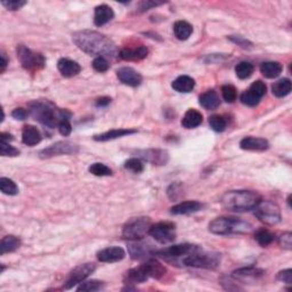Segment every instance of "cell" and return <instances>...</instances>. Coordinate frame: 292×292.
Returning <instances> with one entry per match:
<instances>
[{"instance_id":"6","label":"cell","mask_w":292,"mask_h":292,"mask_svg":"<svg viewBox=\"0 0 292 292\" xmlns=\"http://www.w3.org/2000/svg\"><path fill=\"white\" fill-rule=\"evenodd\" d=\"M151 219L148 217L133 218L127 223L122 228V238L131 241L144 239L146 235L150 234L151 229Z\"/></svg>"},{"instance_id":"25","label":"cell","mask_w":292,"mask_h":292,"mask_svg":"<svg viewBox=\"0 0 292 292\" xmlns=\"http://www.w3.org/2000/svg\"><path fill=\"white\" fill-rule=\"evenodd\" d=\"M22 142L27 146H35L41 142V134L35 126L26 125L22 130Z\"/></svg>"},{"instance_id":"29","label":"cell","mask_w":292,"mask_h":292,"mask_svg":"<svg viewBox=\"0 0 292 292\" xmlns=\"http://www.w3.org/2000/svg\"><path fill=\"white\" fill-rule=\"evenodd\" d=\"M171 87L178 93H191L195 87V80L188 75H181L173 80Z\"/></svg>"},{"instance_id":"27","label":"cell","mask_w":292,"mask_h":292,"mask_svg":"<svg viewBox=\"0 0 292 292\" xmlns=\"http://www.w3.org/2000/svg\"><path fill=\"white\" fill-rule=\"evenodd\" d=\"M202 121H203V116H202L201 112L195 109H190L184 115L182 120V126L186 129H193L199 127Z\"/></svg>"},{"instance_id":"43","label":"cell","mask_w":292,"mask_h":292,"mask_svg":"<svg viewBox=\"0 0 292 292\" xmlns=\"http://www.w3.org/2000/svg\"><path fill=\"white\" fill-rule=\"evenodd\" d=\"M249 91L255 94V95L258 98H260V100H261V98L264 97V95H265V94H266L267 87H266L265 82H262L261 80H257V81H255L251 84L250 88H249Z\"/></svg>"},{"instance_id":"17","label":"cell","mask_w":292,"mask_h":292,"mask_svg":"<svg viewBox=\"0 0 292 292\" xmlns=\"http://www.w3.org/2000/svg\"><path fill=\"white\" fill-rule=\"evenodd\" d=\"M262 270H259L256 267H244V268H239V270L234 271L232 273V279L241 282H251L258 280L259 277H261L264 275Z\"/></svg>"},{"instance_id":"30","label":"cell","mask_w":292,"mask_h":292,"mask_svg":"<svg viewBox=\"0 0 292 292\" xmlns=\"http://www.w3.org/2000/svg\"><path fill=\"white\" fill-rule=\"evenodd\" d=\"M283 71V67L279 62H265L260 65V72L267 79L277 78Z\"/></svg>"},{"instance_id":"32","label":"cell","mask_w":292,"mask_h":292,"mask_svg":"<svg viewBox=\"0 0 292 292\" xmlns=\"http://www.w3.org/2000/svg\"><path fill=\"white\" fill-rule=\"evenodd\" d=\"M291 89H292V84H291L290 79L283 78L274 82V84L272 86V93H273V95H275L276 97H284L286 95H289V94L291 93Z\"/></svg>"},{"instance_id":"45","label":"cell","mask_w":292,"mask_h":292,"mask_svg":"<svg viewBox=\"0 0 292 292\" xmlns=\"http://www.w3.org/2000/svg\"><path fill=\"white\" fill-rule=\"evenodd\" d=\"M0 154L3 157H17L20 154V151L14 148V146L9 145V143L0 142Z\"/></svg>"},{"instance_id":"48","label":"cell","mask_w":292,"mask_h":292,"mask_svg":"<svg viewBox=\"0 0 292 292\" xmlns=\"http://www.w3.org/2000/svg\"><path fill=\"white\" fill-rule=\"evenodd\" d=\"M280 246L286 249V250H291L292 249V234L291 232H285L281 235V238L279 240Z\"/></svg>"},{"instance_id":"22","label":"cell","mask_w":292,"mask_h":292,"mask_svg":"<svg viewBox=\"0 0 292 292\" xmlns=\"http://www.w3.org/2000/svg\"><path fill=\"white\" fill-rule=\"evenodd\" d=\"M149 55V49L145 46L136 48H124L119 53V57L124 61H140Z\"/></svg>"},{"instance_id":"56","label":"cell","mask_w":292,"mask_h":292,"mask_svg":"<svg viewBox=\"0 0 292 292\" xmlns=\"http://www.w3.org/2000/svg\"><path fill=\"white\" fill-rule=\"evenodd\" d=\"M7 64H8V60H7V57H6V55H5V54L3 53V54H2V72H4L5 70H6Z\"/></svg>"},{"instance_id":"7","label":"cell","mask_w":292,"mask_h":292,"mask_svg":"<svg viewBox=\"0 0 292 292\" xmlns=\"http://www.w3.org/2000/svg\"><path fill=\"white\" fill-rule=\"evenodd\" d=\"M253 210L256 217L267 225H276L282 219L280 207L272 201L261 200Z\"/></svg>"},{"instance_id":"18","label":"cell","mask_w":292,"mask_h":292,"mask_svg":"<svg viewBox=\"0 0 292 292\" xmlns=\"http://www.w3.org/2000/svg\"><path fill=\"white\" fill-rule=\"evenodd\" d=\"M143 267V270L145 271L146 274H148L149 279L150 277H152V279L155 280H160L161 277H163L166 275V267H164L161 262L158 261L157 259H153L151 258L149 260H146V262H144L143 265H140Z\"/></svg>"},{"instance_id":"37","label":"cell","mask_w":292,"mask_h":292,"mask_svg":"<svg viewBox=\"0 0 292 292\" xmlns=\"http://www.w3.org/2000/svg\"><path fill=\"white\" fill-rule=\"evenodd\" d=\"M0 190L6 195H16L18 193V187L15 182L6 177H3L0 180Z\"/></svg>"},{"instance_id":"39","label":"cell","mask_w":292,"mask_h":292,"mask_svg":"<svg viewBox=\"0 0 292 292\" xmlns=\"http://www.w3.org/2000/svg\"><path fill=\"white\" fill-rule=\"evenodd\" d=\"M125 168L134 173H140L144 171V163L138 158H131L125 162Z\"/></svg>"},{"instance_id":"40","label":"cell","mask_w":292,"mask_h":292,"mask_svg":"<svg viewBox=\"0 0 292 292\" xmlns=\"http://www.w3.org/2000/svg\"><path fill=\"white\" fill-rule=\"evenodd\" d=\"M104 288V283L101 281H88V282H81L80 285L78 286V291H87V292H94V291H98Z\"/></svg>"},{"instance_id":"54","label":"cell","mask_w":292,"mask_h":292,"mask_svg":"<svg viewBox=\"0 0 292 292\" xmlns=\"http://www.w3.org/2000/svg\"><path fill=\"white\" fill-rule=\"evenodd\" d=\"M111 103V98L110 97H101V98H98V100L96 101V106H107Z\"/></svg>"},{"instance_id":"12","label":"cell","mask_w":292,"mask_h":292,"mask_svg":"<svg viewBox=\"0 0 292 292\" xmlns=\"http://www.w3.org/2000/svg\"><path fill=\"white\" fill-rule=\"evenodd\" d=\"M78 152H79L78 145L72 144L70 142H57L40 151L39 157L41 159H48L53 157H59V155L74 154Z\"/></svg>"},{"instance_id":"33","label":"cell","mask_w":292,"mask_h":292,"mask_svg":"<svg viewBox=\"0 0 292 292\" xmlns=\"http://www.w3.org/2000/svg\"><path fill=\"white\" fill-rule=\"evenodd\" d=\"M193 32V26L186 21H177L173 24V34L178 40H187Z\"/></svg>"},{"instance_id":"38","label":"cell","mask_w":292,"mask_h":292,"mask_svg":"<svg viewBox=\"0 0 292 292\" xmlns=\"http://www.w3.org/2000/svg\"><path fill=\"white\" fill-rule=\"evenodd\" d=\"M89 172L93 173L94 176H98V177H104V176H111L112 175V170L111 169L105 166L103 163H93L91 167H89Z\"/></svg>"},{"instance_id":"42","label":"cell","mask_w":292,"mask_h":292,"mask_svg":"<svg viewBox=\"0 0 292 292\" xmlns=\"http://www.w3.org/2000/svg\"><path fill=\"white\" fill-rule=\"evenodd\" d=\"M241 102L243 103L244 105H248V106H256L259 104V102H260V98H258L255 94L251 93L250 91H246L244 93H242L241 95Z\"/></svg>"},{"instance_id":"41","label":"cell","mask_w":292,"mask_h":292,"mask_svg":"<svg viewBox=\"0 0 292 292\" xmlns=\"http://www.w3.org/2000/svg\"><path fill=\"white\" fill-rule=\"evenodd\" d=\"M221 95H223V98L227 103H234L238 96L237 88L233 84H224L221 87Z\"/></svg>"},{"instance_id":"49","label":"cell","mask_w":292,"mask_h":292,"mask_svg":"<svg viewBox=\"0 0 292 292\" xmlns=\"http://www.w3.org/2000/svg\"><path fill=\"white\" fill-rule=\"evenodd\" d=\"M229 40H232L233 42H235L238 46L242 47L243 49H251L252 48V44L249 40L244 39L243 37H239V36H232L229 37Z\"/></svg>"},{"instance_id":"10","label":"cell","mask_w":292,"mask_h":292,"mask_svg":"<svg viewBox=\"0 0 292 292\" xmlns=\"http://www.w3.org/2000/svg\"><path fill=\"white\" fill-rule=\"evenodd\" d=\"M197 250H200V248L195 246V244L191 243H183V244H177V246H172L166 249H162V250H155L154 256H159L160 258L166 259L168 261H172L173 259H182L183 257H185L187 255H191V253L195 252Z\"/></svg>"},{"instance_id":"19","label":"cell","mask_w":292,"mask_h":292,"mask_svg":"<svg viewBox=\"0 0 292 292\" xmlns=\"http://www.w3.org/2000/svg\"><path fill=\"white\" fill-rule=\"evenodd\" d=\"M240 146H241L242 150L262 152V151L268 150V148H270V143H268V140H266L265 138L249 136V137H244L241 142H240Z\"/></svg>"},{"instance_id":"24","label":"cell","mask_w":292,"mask_h":292,"mask_svg":"<svg viewBox=\"0 0 292 292\" xmlns=\"http://www.w3.org/2000/svg\"><path fill=\"white\" fill-rule=\"evenodd\" d=\"M199 103L203 109L213 111L220 105V100L217 92L211 89V91H207L206 93L202 94V95H200Z\"/></svg>"},{"instance_id":"55","label":"cell","mask_w":292,"mask_h":292,"mask_svg":"<svg viewBox=\"0 0 292 292\" xmlns=\"http://www.w3.org/2000/svg\"><path fill=\"white\" fill-rule=\"evenodd\" d=\"M14 137L11 134H7V133H2L0 135V142H5V143H9L11 140H13Z\"/></svg>"},{"instance_id":"16","label":"cell","mask_w":292,"mask_h":292,"mask_svg":"<svg viewBox=\"0 0 292 292\" xmlns=\"http://www.w3.org/2000/svg\"><path fill=\"white\" fill-rule=\"evenodd\" d=\"M126 257V252L120 247H109L97 252V259L102 262H116Z\"/></svg>"},{"instance_id":"50","label":"cell","mask_w":292,"mask_h":292,"mask_svg":"<svg viewBox=\"0 0 292 292\" xmlns=\"http://www.w3.org/2000/svg\"><path fill=\"white\" fill-rule=\"evenodd\" d=\"M276 279L281 282H283V283L291 284L292 283V271L289 268V270H284V271L279 272V274H277Z\"/></svg>"},{"instance_id":"52","label":"cell","mask_w":292,"mask_h":292,"mask_svg":"<svg viewBox=\"0 0 292 292\" xmlns=\"http://www.w3.org/2000/svg\"><path fill=\"white\" fill-rule=\"evenodd\" d=\"M12 116L16 120H25L27 116H29V111H26L22 107H18L12 112Z\"/></svg>"},{"instance_id":"31","label":"cell","mask_w":292,"mask_h":292,"mask_svg":"<svg viewBox=\"0 0 292 292\" xmlns=\"http://www.w3.org/2000/svg\"><path fill=\"white\" fill-rule=\"evenodd\" d=\"M21 246V240L14 235H7V237L3 238L2 243H0V255H5V253L13 252L17 250Z\"/></svg>"},{"instance_id":"34","label":"cell","mask_w":292,"mask_h":292,"mask_svg":"<svg viewBox=\"0 0 292 292\" xmlns=\"http://www.w3.org/2000/svg\"><path fill=\"white\" fill-rule=\"evenodd\" d=\"M255 240L258 242L259 246L267 247L274 241V234L271 233L268 229L260 228L258 229L255 234Z\"/></svg>"},{"instance_id":"53","label":"cell","mask_w":292,"mask_h":292,"mask_svg":"<svg viewBox=\"0 0 292 292\" xmlns=\"http://www.w3.org/2000/svg\"><path fill=\"white\" fill-rule=\"evenodd\" d=\"M162 4H163L162 2L158 3V2H151V0H146V2L139 3V9H140V12H145V11H149L150 8L160 6V5H162Z\"/></svg>"},{"instance_id":"28","label":"cell","mask_w":292,"mask_h":292,"mask_svg":"<svg viewBox=\"0 0 292 292\" xmlns=\"http://www.w3.org/2000/svg\"><path fill=\"white\" fill-rule=\"evenodd\" d=\"M148 280L149 276L143 270L142 266H139L137 268H131L128 272H126V274L124 276V282L126 284L142 283V282H145Z\"/></svg>"},{"instance_id":"9","label":"cell","mask_w":292,"mask_h":292,"mask_svg":"<svg viewBox=\"0 0 292 292\" xmlns=\"http://www.w3.org/2000/svg\"><path fill=\"white\" fill-rule=\"evenodd\" d=\"M150 235L161 244L171 243L176 239V226L170 221H161L151 226Z\"/></svg>"},{"instance_id":"23","label":"cell","mask_w":292,"mask_h":292,"mask_svg":"<svg viewBox=\"0 0 292 292\" xmlns=\"http://www.w3.org/2000/svg\"><path fill=\"white\" fill-rule=\"evenodd\" d=\"M202 209V205L197 201H185L173 206L170 209L172 215H191Z\"/></svg>"},{"instance_id":"13","label":"cell","mask_w":292,"mask_h":292,"mask_svg":"<svg viewBox=\"0 0 292 292\" xmlns=\"http://www.w3.org/2000/svg\"><path fill=\"white\" fill-rule=\"evenodd\" d=\"M116 77L118 79L120 80V81L127 84V86H130V87H138L140 83H142V75H140L136 70H134L133 68H128V67H125V68H121L116 71Z\"/></svg>"},{"instance_id":"15","label":"cell","mask_w":292,"mask_h":292,"mask_svg":"<svg viewBox=\"0 0 292 292\" xmlns=\"http://www.w3.org/2000/svg\"><path fill=\"white\" fill-rule=\"evenodd\" d=\"M139 157L146 160L153 164H158V166H163L168 162V152L164 150H144L138 151L137 152Z\"/></svg>"},{"instance_id":"51","label":"cell","mask_w":292,"mask_h":292,"mask_svg":"<svg viewBox=\"0 0 292 292\" xmlns=\"http://www.w3.org/2000/svg\"><path fill=\"white\" fill-rule=\"evenodd\" d=\"M59 130H60L61 135L69 136L70 134H71V131H72V126H71V124H70L69 120H63L59 125Z\"/></svg>"},{"instance_id":"3","label":"cell","mask_w":292,"mask_h":292,"mask_svg":"<svg viewBox=\"0 0 292 292\" xmlns=\"http://www.w3.org/2000/svg\"><path fill=\"white\" fill-rule=\"evenodd\" d=\"M260 201L261 197L256 192L246 190L229 191L221 197V206L228 211L242 213L253 210Z\"/></svg>"},{"instance_id":"36","label":"cell","mask_w":292,"mask_h":292,"mask_svg":"<svg viewBox=\"0 0 292 292\" xmlns=\"http://www.w3.org/2000/svg\"><path fill=\"white\" fill-rule=\"evenodd\" d=\"M209 125L216 133H223L227 127V120L224 115L214 114L209 118Z\"/></svg>"},{"instance_id":"44","label":"cell","mask_w":292,"mask_h":292,"mask_svg":"<svg viewBox=\"0 0 292 292\" xmlns=\"http://www.w3.org/2000/svg\"><path fill=\"white\" fill-rule=\"evenodd\" d=\"M93 68L95 71L97 72H106L107 70L110 69V63L107 62V60L105 57H102V56H100V57H96L95 60L93 61Z\"/></svg>"},{"instance_id":"11","label":"cell","mask_w":292,"mask_h":292,"mask_svg":"<svg viewBox=\"0 0 292 292\" xmlns=\"http://www.w3.org/2000/svg\"><path fill=\"white\" fill-rule=\"evenodd\" d=\"M96 270V265L94 262H87L82 264V265H79L70 272V274L68 276L67 281L64 283V289H72L74 285L80 284L81 282H83L87 277L93 274Z\"/></svg>"},{"instance_id":"5","label":"cell","mask_w":292,"mask_h":292,"mask_svg":"<svg viewBox=\"0 0 292 292\" xmlns=\"http://www.w3.org/2000/svg\"><path fill=\"white\" fill-rule=\"evenodd\" d=\"M221 261V256L218 252H202L197 250L183 257L180 262L184 266L205 268V270H215L219 266Z\"/></svg>"},{"instance_id":"20","label":"cell","mask_w":292,"mask_h":292,"mask_svg":"<svg viewBox=\"0 0 292 292\" xmlns=\"http://www.w3.org/2000/svg\"><path fill=\"white\" fill-rule=\"evenodd\" d=\"M114 17V12L113 9L107 6V5H100L95 8V13H94V23L96 26H102L109 23Z\"/></svg>"},{"instance_id":"8","label":"cell","mask_w":292,"mask_h":292,"mask_svg":"<svg viewBox=\"0 0 292 292\" xmlns=\"http://www.w3.org/2000/svg\"><path fill=\"white\" fill-rule=\"evenodd\" d=\"M17 57L20 60L22 67L27 71H38V70L44 68L46 64V59L44 57V55L35 53V51L26 48L23 45L17 47Z\"/></svg>"},{"instance_id":"14","label":"cell","mask_w":292,"mask_h":292,"mask_svg":"<svg viewBox=\"0 0 292 292\" xmlns=\"http://www.w3.org/2000/svg\"><path fill=\"white\" fill-rule=\"evenodd\" d=\"M139 241L140 240H137V241H134L128 244V252L130 257L135 259V260H137V259H143L148 256H154L155 250H153V247Z\"/></svg>"},{"instance_id":"26","label":"cell","mask_w":292,"mask_h":292,"mask_svg":"<svg viewBox=\"0 0 292 292\" xmlns=\"http://www.w3.org/2000/svg\"><path fill=\"white\" fill-rule=\"evenodd\" d=\"M136 133H137V130L136 129H125V128L112 129L101 135H95L94 136V139L97 140V142H107V140L116 139V138L124 137V136H128V135L136 134Z\"/></svg>"},{"instance_id":"2","label":"cell","mask_w":292,"mask_h":292,"mask_svg":"<svg viewBox=\"0 0 292 292\" xmlns=\"http://www.w3.org/2000/svg\"><path fill=\"white\" fill-rule=\"evenodd\" d=\"M30 113L44 126L49 127V128H55L63 120H69L71 116V113L67 110H61L56 107L53 103L50 102H41L35 101L30 103Z\"/></svg>"},{"instance_id":"46","label":"cell","mask_w":292,"mask_h":292,"mask_svg":"<svg viewBox=\"0 0 292 292\" xmlns=\"http://www.w3.org/2000/svg\"><path fill=\"white\" fill-rule=\"evenodd\" d=\"M2 5L4 7H6L8 11H17V9H21L23 6H25L26 2H23V0H3Z\"/></svg>"},{"instance_id":"1","label":"cell","mask_w":292,"mask_h":292,"mask_svg":"<svg viewBox=\"0 0 292 292\" xmlns=\"http://www.w3.org/2000/svg\"><path fill=\"white\" fill-rule=\"evenodd\" d=\"M72 40L79 49L89 55H95L97 57H115L119 54L114 42L110 38L96 31L83 30L75 32Z\"/></svg>"},{"instance_id":"47","label":"cell","mask_w":292,"mask_h":292,"mask_svg":"<svg viewBox=\"0 0 292 292\" xmlns=\"http://www.w3.org/2000/svg\"><path fill=\"white\" fill-rule=\"evenodd\" d=\"M182 191H183L182 184L181 183H173V184H171L170 186H169L167 193H168V196L170 197L171 200H177L178 197H180V195H182V193H180Z\"/></svg>"},{"instance_id":"21","label":"cell","mask_w":292,"mask_h":292,"mask_svg":"<svg viewBox=\"0 0 292 292\" xmlns=\"http://www.w3.org/2000/svg\"><path fill=\"white\" fill-rule=\"evenodd\" d=\"M57 69L65 78L74 77L81 71V67L77 62L69 59H61L57 62Z\"/></svg>"},{"instance_id":"35","label":"cell","mask_w":292,"mask_h":292,"mask_svg":"<svg viewBox=\"0 0 292 292\" xmlns=\"http://www.w3.org/2000/svg\"><path fill=\"white\" fill-rule=\"evenodd\" d=\"M253 65L249 62H240L237 67H235V73H237L238 78L244 80L250 78L253 73Z\"/></svg>"},{"instance_id":"4","label":"cell","mask_w":292,"mask_h":292,"mask_svg":"<svg viewBox=\"0 0 292 292\" xmlns=\"http://www.w3.org/2000/svg\"><path fill=\"white\" fill-rule=\"evenodd\" d=\"M209 230L217 235L246 234L252 230V225L248 221L233 217H219L209 224Z\"/></svg>"}]
</instances>
